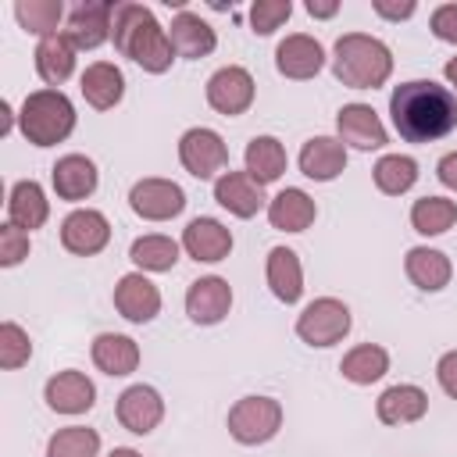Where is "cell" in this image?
Listing matches in <instances>:
<instances>
[{
	"label": "cell",
	"mask_w": 457,
	"mask_h": 457,
	"mask_svg": "<svg viewBox=\"0 0 457 457\" xmlns=\"http://www.w3.org/2000/svg\"><path fill=\"white\" fill-rule=\"evenodd\" d=\"M275 64H278V71H282L286 79H311V75L321 71L325 50H321V43H318L314 36L293 32V36H286V39L278 43Z\"/></svg>",
	"instance_id": "obj_18"
},
{
	"label": "cell",
	"mask_w": 457,
	"mask_h": 457,
	"mask_svg": "<svg viewBox=\"0 0 457 457\" xmlns=\"http://www.w3.org/2000/svg\"><path fill=\"white\" fill-rule=\"evenodd\" d=\"M457 221V204L446 196H421L411 207V225L421 236H443Z\"/></svg>",
	"instance_id": "obj_34"
},
{
	"label": "cell",
	"mask_w": 457,
	"mask_h": 457,
	"mask_svg": "<svg viewBox=\"0 0 457 457\" xmlns=\"http://www.w3.org/2000/svg\"><path fill=\"white\" fill-rule=\"evenodd\" d=\"M125 93V75L111 64V61H96L82 71V96L96 107V111H111Z\"/></svg>",
	"instance_id": "obj_28"
},
{
	"label": "cell",
	"mask_w": 457,
	"mask_h": 457,
	"mask_svg": "<svg viewBox=\"0 0 457 457\" xmlns=\"http://www.w3.org/2000/svg\"><path fill=\"white\" fill-rule=\"evenodd\" d=\"M96 189V164L82 154H64L54 164V193L61 200H86Z\"/></svg>",
	"instance_id": "obj_23"
},
{
	"label": "cell",
	"mask_w": 457,
	"mask_h": 457,
	"mask_svg": "<svg viewBox=\"0 0 457 457\" xmlns=\"http://www.w3.org/2000/svg\"><path fill=\"white\" fill-rule=\"evenodd\" d=\"M346 168V146L332 136H314L300 150V171L314 182H332Z\"/></svg>",
	"instance_id": "obj_20"
},
{
	"label": "cell",
	"mask_w": 457,
	"mask_h": 457,
	"mask_svg": "<svg viewBox=\"0 0 457 457\" xmlns=\"http://www.w3.org/2000/svg\"><path fill=\"white\" fill-rule=\"evenodd\" d=\"M129 204L139 218L146 221H168L175 214H182L186 207V193L179 182L171 179H139L132 189H129Z\"/></svg>",
	"instance_id": "obj_8"
},
{
	"label": "cell",
	"mask_w": 457,
	"mask_h": 457,
	"mask_svg": "<svg viewBox=\"0 0 457 457\" xmlns=\"http://www.w3.org/2000/svg\"><path fill=\"white\" fill-rule=\"evenodd\" d=\"M111 36H114V46L129 61H136L143 71L161 75L175 61V46H171L168 32L157 25L154 11L143 7V4H121V7H114V29H111Z\"/></svg>",
	"instance_id": "obj_2"
},
{
	"label": "cell",
	"mask_w": 457,
	"mask_h": 457,
	"mask_svg": "<svg viewBox=\"0 0 457 457\" xmlns=\"http://www.w3.org/2000/svg\"><path fill=\"white\" fill-rule=\"evenodd\" d=\"M339 371H343V378L353 382V386H371V382H378V378L389 371V353H386L378 343H361V346H353V350L339 361Z\"/></svg>",
	"instance_id": "obj_32"
},
{
	"label": "cell",
	"mask_w": 457,
	"mask_h": 457,
	"mask_svg": "<svg viewBox=\"0 0 457 457\" xmlns=\"http://www.w3.org/2000/svg\"><path fill=\"white\" fill-rule=\"evenodd\" d=\"M371 7H375V14H382L389 21H400V18L414 14V0H375Z\"/></svg>",
	"instance_id": "obj_43"
},
{
	"label": "cell",
	"mask_w": 457,
	"mask_h": 457,
	"mask_svg": "<svg viewBox=\"0 0 457 457\" xmlns=\"http://www.w3.org/2000/svg\"><path fill=\"white\" fill-rule=\"evenodd\" d=\"M96 453H100V436L96 428L86 425L57 428L46 443V457H96Z\"/></svg>",
	"instance_id": "obj_37"
},
{
	"label": "cell",
	"mask_w": 457,
	"mask_h": 457,
	"mask_svg": "<svg viewBox=\"0 0 457 457\" xmlns=\"http://www.w3.org/2000/svg\"><path fill=\"white\" fill-rule=\"evenodd\" d=\"M332 71L343 86L350 89H375L389 79L393 71V54L382 39L364 36V32H346L336 39L332 54Z\"/></svg>",
	"instance_id": "obj_3"
},
{
	"label": "cell",
	"mask_w": 457,
	"mask_h": 457,
	"mask_svg": "<svg viewBox=\"0 0 457 457\" xmlns=\"http://www.w3.org/2000/svg\"><path fill=\"white\" fill-rule=\"evenodd\" d=\"M336 11H339L336 0H307V14L311 18H332Z\"/></svg>",
	"instance_id": "obj_45"
},
{
	"label": "cell",
	"mask_w": 457,
	"mask_h": 457,
	"mask_svg": "<svg viewBox=\"0 0 457 457\" xmlns=\"http://www.w3.org/2000/svg\"><path fill=\"white\" fill-rule=\"evenodd\" d=\"M64 7L61 0H18L14 4V18L25 32H36L39 39L57 36V21H61Z\"/></svg>",
	"instance_id": "obj_35"
},
{
	"label": "cell",
	"mask_w": 457,
	"mask_h": 457,
	"mask_svg": "<svg viewBox=\"0 0 457 457\" xmlns=\"http://www.w3.org/2000/svg\"><path fill=\"white\" fill-rule=\"evenodd\" d=\"M0 114H4V125H0V132H11V121H14V114H11V104H0Z\"/></svg>",
	"instance_id": "obj_47"
},
{
	"label": "cell",
	"mask_w": 457,
	"mask_h": 457,
	"mask_svg": "<svg viewBox=\"0 0 457 457\" xmlns=\"http://www.w3.org/2000/svg\"><path fill=\"white\" fill-rule=\"evenodd\" d=\"M214 200L236 218H253L264 207V186H257L246 171H225L214 182Z\"/></svg>",
	"instance_id": "obj_19"
},
{
	"label": "cell",
	"mask_w": 457,
	"mask_h": 457,
	"mask_svg": "<svg viewBox=\"0 0 457 457\" xmlns=\"http://www.w3.org/2000/svg\"><path fill=\"white\" fill-rule=\"evenodd\" d=\"M18 125H21V132H25L29 143L54 146V143H61V139L71 136V129H75V107H71V100L61 89H36V93L25 96L21 114H18Z\"/></svg>",
	"instance_id": "obj_4"
},
{
	"label": "cell",
	"mask_w": 457,
	"mask_h": 457,
	"mask_svg": "<svg viewBox=\"0 0 457 457\" xmlns=\"http://www.w3.org/2000/svg\"><path fill=\"white\" fill-rule=\"evenodd\" d=\"M93 364H96L104 375H132L136 364H139V346H136V339H129V336L100 332V336L93 339Z\"/></svg>",
	"instance_id": "obj_27"
},
{
	"label": "cell",
	"mask_w": 457,
	"mask_h": 457,
	"mask_svg": "<svg viewBox=\"0 0 457 457\" xmlns=\"http://www.w3.org/2000/svg\"><path fill=\"white\" fill-rule=\"evenodd\" d=\"M314 214L318 207L303 189H282L268 200V221L271 228H282V232H303L314 221Z\"/></svg>",
	"instance_id": "obj_25"
},
{
	"label": "cell",
	"mask_w": 457,
	"mask_h": 457,
	"mask_svg": "<svg viewBox=\"0 0 457 457\" xmlns=\"http://www.w3.org/2000/svg\"><path fill=\"white\" fill-rule=\"evenodd\" d=\"M389 114L396 132L407 143H432L453 132L457 125V96L453 89L432 82V79H411L400 82L389 96Z\"/></svg>",
	"instance_id": "obj_1"
},
{
	"label": "cell",
	"mask_w": 457,
	"mask_h": 457,
	"mask_svg": "<svg viewBox=\"0 0 457 457\" xmlns=\"http://www.w3.org/2000/svg\"><path fill=\"white\" fill-rule=\"evenodd\" d=\"M36 71H39V79L46 86H61L75 71V46L68 43L64 32L39 39V46H36Z\"/></svg>",
	"instance_id": "obj_31"
},
{
	"label": "cell",
	"mask_w": 457,
	"mask_h": 457,
	"mask_svg": "<svg viewBox=\"0 0 457 457\" xmlns=\"http://www.w3.org/2000/svg\"><path fill=\"white\" fill-rule=\"evenodd\" d=\"M182 246L193 261H204V264H214V261H225L228 250H232V232L218 221V218H193L182 232Z\"/></svg>",
	"instance_id": "obj_16"
},
{
	"label": "cell",
	"mask_w": 457,
	"mask_h": 457,
	"mask_svg": "<svg viewBox=\"0 0 457 457\" xmlns=\"http://www.w3.org/2000/svg\"><path fill=\"white\" fill-rule=\"evenodd\" d=\"M43 396H46V407L57 414H86L96 400V386L82 371H57L46 382Z\"/></svg>",
	"instance_id": "obj_17"
},
{
	"label": "cell",
	"mask_w": 457,
	"mask_h": 457,
	"mask_svg": "<svg viewBox=\"0 0 457 457\" xmlns=\"http://www.w3.org/2000/svg\"><path fill=\"white\" fill-rule=\"evenodd\" d=\"M336 129H339V139L343 146L350 143L353 150H378L386 146V125L378 121L375 107L368 104H346L336 118Z\"/></svg>",
	"instance_id": "obj_15"
},
{
	"label": "cell",
	"mask_w": 457,
	"mask_h": 457,
	"mask_svg": "<svg viewBox=\"0 0 457 457\" xmlns=\"http://www.w3.org/2000/svg\"><path fill=\"white\" fill-rule=\"evenodd\" d=\"M443 71H446V82H450V86H453V96H457V57H450V61H446V68H443Z\"/></svg>",
	"instance_id": "obj_46"
},
{
	"label": "cell",
	"mask_w": 457,
	"mask_h": 457,
	"mask_svg": "<svg viewBox=\"0 0 457 457\" xmlns=\"http://www.w3.org/2000/svg\"><path fill=\"white\" fill-rule=\"evenodd\" d=\"M168 39H171V46H175L179 57H207L214 50V43H218L214 39V29L200 14H193V11H179L171 18Z\"/></svg>",
	"instance_id": "obj_22"
},
{
	"label": "cell",
	"mask_w": 457,
	"mask_h": 457,
	"mask_svg": "<svg viewBox=\"0 0 457 457\" xmlns=\"http://www.w3.org/2000/svg\"><path fill=\"white\" fill-rule=\"evenodd\" d=\"M289 14H293V4L289 0H257L250 7V25H253V32L271 36Z\"/></svg>",
	"instance_id": "obj_39"
},
{
	"label": "cell",
	"mask_w": 457,
	"mask_h": 457,
	"mask_svg": "<svg viewBox=\"0 0 457 457\" xmlns=\"http://www.w3.org/2000/svg\"><path fill=\"white\" fill-rule=\"evenodd\" d=\"M371 175H375V186L386 196H400L418 182V161L407 157V154H386V157H378Z\"/></svg>",
	"instance_id": "obj_33"
},
{
	"label": "cell",
	"mask_w": 457,
	"mask_h": 457,
	"mask_svg": "<svg viewBox=\"0 0 457 457\" xmlns=\"http://www.w3.org/2000/svg\"><path fill=\"white\" fill-rule=\"evenodd\" d=\"M114 307H118L121 318H129L136 325L154 321L157 311H161V289L146 275H139V271L121 275L118 286H114Z\"/></svg>",
	"instance_id": "obj_12"
},
{
	"label": "cell",
	"mask_w": 457,
	"mask_h": 457,
	"mask_svg": "<svg viewBox=\"0 0 457 457\" xmlns=\"http://www.w3.org/2000/svg\"><path fill=\"white\" fill-rule=\"evenodd\" d=\"M232 307V286L218 275H204L186 293V314L196 325H218Z\"/></svg>",
	"instance_id": "obj_13"
},
{
	"label": "cell",
	"mask_w": 457,
	"mask_h": 457,
	"mask_svg": "<svg viewBox=\"0 0 457 457\" xmlns=\"http://www.w3.org/2000/svg\"><path fill=\"white\" fill-rule=\"evenodd\" d=\"M164 418V400L154 386H129L121 396H118V421L136 432V436H146L161 425Z\"/></svg>",
	"instance_id": "obj_14"
},
{
	"label": "cell",
	"mask_w": 457,
	"mask_h": 457,
	"mask_svg": "<svg viewBox=\"0 0 457 457\" xmlns=\"http://www.w3.org/2000/svg\"><path fill=\"white\" fill-rule=\"evenodd\" d=\"M436 171H439V182H443L446 189H457V154H446Z\"/></svg>",
	"instance_id": "obj_44"
},
{
	"label": "cell",
	"mask_w": 457,
	"mask_h": 457,
	"mask_svg": "<svg viewBox=\"0 0 457 457\" xmlns=\"http://www.w3.org/2000/svg\"><path fill=\"white\" fill-rule=\"evenodd\" d=\"M129 257L143 271H171L179 261V243L171 236H139L129 250Z\"/></svg>",
	"instance_id": "obj_36"
},
{
	"label": "cell",
	"mask_w": 457,
	"mask_h": 457,
	"mask_svg": "<svg viewBox=\"0 0 457 457\" xmlns=\"http://www.w3.org/2000/svg\"><path fill=\"white\" fill-rule=\"evenodd\" d=\"M350 332V307L336 296H318L296 318V336L311 346H332Z\"/></svg>",
	"instance_id": "obj_6"
},
{
	"label": "cell",
	"mask_w": 457,
	"mask_h": 457,
	"mask_svg": "<svg viewBox=\"0 0 457 457\" xmlns=\"http://www.w3.org/2000/svg\"><path fill=\"white\" fill-rule=\"evenodd\" d=\"M107 457H143V453H136V450H129V446H118V450H111Z\"/></svg>",
	"instance_id": "obj_48"
},
{
	"label": "cell",
	"mask_w": 457,
	"mask_h": 457,
	"mask_svg": "<svg viewBox=\"0 0 457 457\" xmlns=\"http://www.w3.org/2000/svg\"><path fill=\"white\" fill-rule=\"evenodd\" d=\"M111 14H114V7H111L107 0L79 4V7L68 14V29H64L68 43H71L75 50H96V46L111 36V29H114Z\"/></svg>",
	"instance_id": "obj_11"
},
{
	"label": "cell",
	"mask_w": 457,
	"mask_h": 457,
	"mask_svg": "<svg viewBox=\"0 0 457 457\" xmlns=\"http://www.w3.org/2000/svg\"><path fill=\"white\" fill-rule=\"evenodd\" d=\"M432 32L443 43H453L457 46V4H443V7L432 11Z\"/></svg>",
	"instance_id": "obj_41"
},
{
	"label": "cell",
	"mask_w": 457,
	"mask_h": 457,
	"mask_svg": "<svg viewBox=\"0 0 457 457\" xmlns=\"http://www.w3.org/2000/svg\"><path fill=\"white\" fill-rule=\"evenodd\" d=\"M425 411H428V393L418 386H389L375 403L382 425H411L425 418Z\"/></svg>",
	"instance_id": "obj_21"
},
{
	"label": "cell",
	"mask_w": 457,
	"mask_h": 457,
	"mask_svg": "<svg viewBox=\"0 0 457 457\" xmlns=\"http://www.w3.org/2000/svg\"><path fill=\"white\" fill-rule=\"evenodd\" d=\"M207 104L225 114V118H236L243 114L250 104H253V75L239 64H228V68H218L211 79H207Z\"/></svg>",
	"instance_id": "obj_9"
},
{
	"label": "cell",
	"mask_w": 457,
	"mask_h": 457,
	"mask_svg": "<svg viewBox=\"0 0 457 457\" xmlns=\"http://www.w3.org/2000/svg\"><path fill=\"white\" fill-rule=\"evenodd\" d=\"M243 161H246V175L257 186H268V182H275L286 171V146L275 136H253L246 143Z\"/></svg>",
	"instance_id": "obj_29"
},
{
	"label": "cell",
	"mask_w": 457,
	"mask_h": 457,
	"mask_svg": "<svg viewBox=\"0 0 457 457\" xmlns=\"http://www.w3.org/2000/svg\"><path fill=\"white\" fill-rule=\"evenodd\" d=\"M436 375H439V386L446 389V396H453V400H457V350H450V353H443V357H439Z\"/></svg>",
	"instance_id": "obj_42"
},
{
	"label": "cell",
	"mask_w": 457,
	"mask_h": 457,
	"mask_svg": "<svg viewBox=\"0 0 457 457\" xmlns=\"http://www.w3.org/2000/svg\"><path fill=\"white\" fill-rule=\"evenodd\" d=\"M46 214H50V204H46V193H43V186L36 179H21V182L11 186V196H7L11 225L32 232V228H39L46 221Z\"/></svg>",
	"instance_id": "obj_24"
},
{
	"label": "cell",
	"mask_w": 457,
	"mask_h": 457,
	"mask_svg": "<svg viewBox=\"0 0 457 457\" xmlns=\"http://www.w3.org/2000/svg\"><path fill=\"white\" fill-rule=\"evenodd\" d=\"M282 428V403L271 396H243L228 411V436L243 446L268 443Z\"/></svg>",
	"instance_id": "obj_5"
},
{
	"label": "cell",
	"mask_w": 457,
	"mask_h": 457,
	"mask_svg": "<svg viewBox=\"0 0 457 457\" xmlns=\"http://www.w3.org/2000/svg\"><path fill=\"white\" fill-rule=\"evenodd\" d=\"M179 161L193 179H214L228 164V150L214 129H189L179 139Z\"/></svg>",
	"instance_id": "obj_7"
},
{
	"label": "cell",
	"mask_w": 457,
	"mask_h": 457,
	"mask_svg": "<svg viewBox=\"0 0 457 457\" xmlns=\"http://www.w3.org/2000/svg\"><path fill=\"white\" fill-rule=\"evenodd\" d=\"M107 239H111V225L93 207H79L61 221V243H64L68 253L93 257V253H100L107 246Z\"/></svg>",
	"instance_id": "obj_10"
},
{
	"label": "cell",
	"mask_w": 457,
	"mask_h": 457,
	"mask_svg": "<svg viewBox=\"0 0 457 457\" xmlns=\"http://www.w3.org/2000/svg\"><path fill=\"white\" fill-rule=\"evenodd\" d=\"M32 357V343H29V332L14 321H4L0 325V368L14 371L21 368L25 361Z\"/></svg>",
	"instance_id": "obj_38"
},
{
	"label": "cell",
	"mask_w": 457,
	"mask_h": 457,
	"mask_svg": "<svg viewBox=\"0 0 457 457\" xmlns=\"http://www.w3.org/2000/svg\"><path fill=\"white\" fill-rule=\"evenodd\" d=\"M403 268H407V278H411L418 289H425V293H439V289L450 282V275H453L450 257H446L443 250H432V246H414V250H407Z\"/></svg>",
	"instance_id": "obj_26"
},
{
	"label": "cell",
	"mask_w": 457,
	"mask_h": 457,
	"mask_svg": "<svg viewBox=\"0 0 457 457\" xmlns=\"http://www.w3.org/2000/svg\"><path fill=\"white\" fill-rule=\"evenodd\" d=\"M29 257V232L18 228V225H0V264L4 268H14Z\"/></svg>",
	"instance_id": "obj_40"
},
{
	"label": "cell",
	"mask_w": 457,
	"mask_h": 457,
	"mask_svg": "<svg viewBox=\"0 0 457 457\" xmlns=\"http://www.w3.org/2000/svg\"><path fill=\"white\" fill-rule=\"evenodd\" d=\"M268 286L282 303H296L303 293V268L289 246H275L268 253Z\"/></svg>",
	"instance_id": "obj_30"
}]
</instances>
